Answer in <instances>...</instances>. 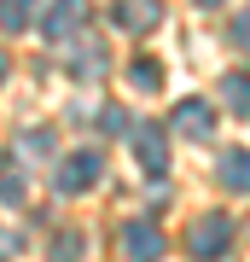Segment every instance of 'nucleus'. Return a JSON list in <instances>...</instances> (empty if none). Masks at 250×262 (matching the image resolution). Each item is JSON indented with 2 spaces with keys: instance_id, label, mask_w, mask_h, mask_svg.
I'll return each instance as SVG.
<instances>
[{
  "instance_id": "12",
  "label": "nucleus",
  "mask_w": 250,
  "mask_h": 262,
  "mask_svg": "<svg viewBox=\"0 0 250 262\" xmlns=\"http://www.w3.org/2000/svg\"><path fill=\"white\" fill-rule=\"evenodd\" d=\"M53 262H82V239H76V233L53 239Z\"/></svg>"
},
{
  "instance_id": "6",
  "label": "nucleus",
  "mask_w": 250,
  "mask_h": 262,
  "mask_svg": "<svg viewBox=\"0 0 250 262\" xmlns=\"http://www.w3.org/2000/svg\"><path fill=\"white\" fill-rule=\"evenodd\" d=\"M111 24H122V29H151V24H157V0H117V6H111Z\"/></svg>"
},
{
  "instance_id": "8",
  "label": "nucleus",
  "mask_w": 250,
  "mask_h": 262,
  "mask_svg": "<svg viewBox=\"0 0 250 262\" xmlns=\"http://www.w3.org/2000/svg\"><path fill=\"white\" fill-rule=\"evenodd\" d=\"M221 187L227 192H250V151H227L221 158Z\"/></svg>"
},
{
  "instance_id": "5",
  "label": "nucleus",
  "mask_w": 250,
  "mask_h": 262,
  "mask_svg": "<svg viewBox=\"0 0 250 262\" xmlns=\"http://www.w3.org/2000/svg\"><path fill=\"white\" fill-rule=\"evenodd\" d=\"M122 251H128V262H157L169 251V239L151 222H128V227H122Z\"/></svg>"
},
{
  "instance_id": "16",
  "label": "nucleus",
  "mask_w": 250,
  "mask_h": 262,
  "mask_svg": "<svg viewBox=\"0 0 250 262\" xmlns=\"http://www.w3.org/2000/svg\"><path fill=\"white\" fill-rule=\"evenodd\" d=\"M244 233H250V222H244Z\"/></svg>"
},
{
  "instance_id": "10",
  "label": "nucleus",
  "mask_w": 250,
  "mask_h": 262,
  "mask_svg": "<svg viewBox=\"0 0 250 262\" xmlns=\"http://www.w3.org/2000/svg\"><path fill=\"white\" fill-rule=\"evenodd\" d=\"M35 0H0V29H29Z\"/></svg>"
},
{
  "instance_id": "3",
  "label": "nucleus",
  "mask_w": 250,
  "mask_h": 262,
  "mask_svg": "<svg viewBox=\"0 0 250 262\" xmlns=\"http://www.w3.org/2000/svg\"><path fill=\"white\" fill-rule=\"evenodd\" d=\"M105 175V163H99V151H76V158H64L53 169V181H58V192H87L93 181Z\"/></svg>"
},
{
  "instance_id": "13",
  "label": "nucleus",
  "mask_w": 250,
  "mask_h": 262,
  "mask_svg": "<svg viewBox=\"0 0 250 262\" xmlns=\"http://www.w3.org/2000/svg\"><path fill=\"white\" fill-rule=\"evenodd\" d=\"M233 41H239V47H244V53H250V6H244V12H239V24H233Z\"/></svg>"
},
{
  "instance_id": "15",
  "label": "nucleus",
  "mask_w": 250,
  "mask_h": 262,
  "mask_svg": "<svg viewBox=\"0 0 250 262\" xmlns=\"http://www.w3.org/2000/svg\"><path fill=\"white\" fill-rule=\"evenodd\" d=\"M0 76H6V53H0Z\"/></svg>"
},
{
  "instance_id": "4",
  "label": "nucleus",
  "mask_w": 250,
  "mask_h": 262,
  "mask_svg": "<svg viewBox=\"0 0 250 262\" xmlns=\"http://www.w3.org/2000/svg\"><path fill=\"white\" fill-rule=\"evenodd\" d=\"M169 122H175V134H180V140H210V134H215V111H210L204 99H180Z\"/></svg>"
},
{
  "instance_id": "14",
  "label": "nucleus",
  "mask_w": 250,
  "mask_h": 262,
  "mask_svg": "<svg viewBox=\"0 0 250 262\" xmlns=\"http://www.w3.org/2000/svg\"><path fill=\"white\" fill-rule=\"evenodd\" d=\"M192 6H221V0H192Z\"/></svg>"
},
{
  "instance_id": "7",
  "label": "nucleus",
  "mask_w": 250,
  "mask_h": 262,
  "mask_svg": "<svg viewBox=\"0 0 250 262\" xmlns=\"http://www.w3.org/2000/svg\"><path fill=\"white\" fill-rule=\"evenodd\" d=\"M140 169H146V175H163L169 169V146H163L157 128H140Z\"/></svg>"
},
{
  "instance_id": "9",
  "label": "nucleus",
  "mask_w": 250,
  "mask_h": 262,
  "mask_svg": "<svg viewBox=\"0 0 250 262\" xmlns=\"http://www.w3.org/2000/svg\"><path fill=\"white\" fill-rule=\"evenodd\" d=\"M221 105H227V111H250V76H239V70H227L221 76Z\"/></svg>"
},
{
  "instance_id": "1",
  "label": "nucleus",
  "mask_w": 250,
  "mask_h": 262,
  "mask_svg": "<svg viewBox=\"0 0 250 262\" xmlns=\"http://www.w3.org/2000/svg\"><path fill=\"white\" fill-rule=\"evenodd\" d=\"M186 245H192V256H198V262H221V256L233 251V222H227L221 210L198 215V222H192V239H186Z\"/></svg>"
},
{
  "instance_id": "2",
  "label": "nucleus",
  "mask_w": 250,
  "mask_h": 262,
  "mask_svg": "<svg viewBox=\"0 0 250 262\" xmlns=\"http://www.w3.org/2000/svg\"><path fill=\"white\" fill-rule=\"evenodd\" d=\"M87 18H93L87 0H53V6H47V18H41V29H47V41H70V35H82Z\"/></svg>"
},
{
  "instance_id": "11",
  "label": "nucleus",
  "mask_w": 250,
  "mask_h": 262,
  "mask_svg": "<svg viewBox=\"0 0 250 262\" xmlns=\"http://www.w3.org/2000/svg\"><path fill=\"white\" fill-rule=\"evenodd\" d=\"M128 82H134V88H157V82H163V70H157V58H134V70H128Z\"/></svg>"
}]
</instances>
